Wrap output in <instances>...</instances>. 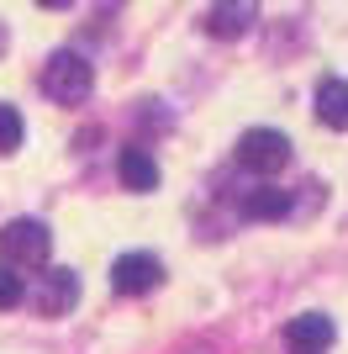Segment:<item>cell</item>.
Returning <instances> with one entry per match:
<instances>
[{
	"instance_id": "cell-1",
	"label": "cell",
	"mask_w": 348,
	"mask_h": 354,
	"mask_svg": "<svg viewBox=\"0 0 348 354\" xmlns=\"http://www.w3.org/2000/svg\"><path fill=\"white\" fill-rule=\"evenodd\" d=\"M95 90V69H90L85 53H74V48H58L53 59L43 64V95L58 106H79Z\"/></svg>"
},
{
	"instance_id": "cell-2",
	"label": "cell",
	"mask_w": 348,
	"mask_h": 354,
	"mask_svg": "<svg viewBox=\"0 0 348 354\" xmlns=\"http://www.w3.org/2000/svg\"><path fill=\"white\" fill-rule=\"evenodd\" d=\"M0 254H6V265H16V270H37V265H48V254H53L48 222H37V217H16V222H6V233H0Z\"/></svg>"
},
{
	"instance_id": "cell-3",
	"label": "cell",
	"mask_w": 348,
	"mask_h": 354,
	"mask_svg": "<svg viewBox=\"0 0 348 354\" xmlns=\"http://www.w3.org/2000/svg\"><path fill=\"white\" fill-rule=\"evenodd\" d=\"M238 164L253 169V175H280L290 164V138L275 133V127H248L238 138Z\"/></svg>"
},
{
	"instance_id": "cell-4",
	"label": "cell",
	"mask_w": 348,
	"mask_h": 354,
	"mask_svg": "<svg viewBox=\"0 0 348 354\" xmlns=\"http://www.w3.org/2000/svg\"><path fill=\"white\" fill-rule=\"evenodd\" d=\"M74 301H79V275L74 270H43L37 275V291H32V307L43 312V317H64V312H74Z\"/></svg>"
},
{
	"instance_id": "cell-5",
	"label": "cell",
	"mask_w": 348,
	"mask_h": 354,
	"mask_svg": "<svg viewBox=\"0 0 348 354\" xmlns=\"http://www.w3.org/2000/svg\"><path fill=\"white\" fill-rule=\"evenodd\" d=\"M159 275H164V265L153 259V254H122V259L111 265L116 296H143V291H153V286H159Z\"/></svg>"
},
{
	"instance_id": "cell-6",
	"label": "cell",
	"mask_w": 348,
	"mask_h": 354,
	"mask_svg": "<svg viewBox=\"0 0 348 354\" xmlns=\"http://www.w3.org/2000/svg\"><path fill=\"white\" fill-rule=\"evenodd\" d=\"M333 344V317L327 312H301L285 323V349L290 354H322Z\"/></svg>"
},
{
	"instance_id": "cell-7",
	"label": "cell",
	"mask_w": 348,
	"mask_h": 354,
	"mask_svg": "<svg viewBox=\"0 0 348 354\" xmlns=\"http://www.w3.org/2000/svg\"><path fill=\"white\" fill-rule=\"evenodd\" d=\"M253 16H259V0H211V11H206V32L232 43V37H243L253 27Z\"/></svg>"
},
{
	"instance_id": "cell-8",
	"label": "cell",
	"mask_w": 348,
	"mask_h": 354,
	"mask_svg": "<svg viewBox=\"0 0 348 354\" xmlns=\"http://www.w3.org/2000/svg\"><path fill=\"white\" fill-rule=\"evenodd\" d=\"M238 212H243L248 222H285L290 212H296V201H290V191H280V185H248V191L238 196Z\"/></svg>"
},
{
	"instance_id": "cell-9",
	"label": "cell",
	"mask_w": 348,
	"mask_h": 354,
	"mask_svg": "<svg viewBox=\"0 0 348 354\" xmlns=\"http://www.w3.org/2000/svg\"><path fill=\"white\" fill-rule=\"evenodd\" d=\"M116 175H122V185H127V191L143 196V191H153V185H159V159H153L148 148L127 143L122 153H116Z\"/></svg>"
},
{
	"instance_id": "cell-10",
	"label": "cell",
	"mask_w": 348,
	"mask_h": 354,
	"mask_svg": "<svg viewBox=\"0 0 348 354\" xmlns=\"http://www.w3.org/2000/svg\"><path fill=\"white\" fill-rule=\"evenodd\" d=\"M317 117L338 133H348V80H322L317 85Z\"/></svg>"
},
{
	"instance_id": "cell-11",
	"label": "cell",
	"mask_w": 348,
	"mask_h": 354,
	"mask_svg": "<svg viewBox=\"0 0 348 354\" xmlns=\"http://www.w3.org/2000/svg\"><path fill=\"white\" fill-rule=\"evenodd\" d=\"M21 138H27L21 111H16L11 101H0V153H16V148H21Z\"/></svg>"
},
{
	"instance_id": "cell-12",
	"label": "cell",
	"mask_w": 348,
	"mask_h": 354,
	"mask_svg": "<svg viewBox=\"0 0 348 354\" xmlns=\"http://www.w3.org/2000/svg\"><path fill=\"white\" fill-rule=\"evenodd\" d=\"M27 301V281L16 275V265H0V312H11Z\"/></svg>"
},
{
	"instance_id": "cell-13",
	"label": "cell",
	"mask_w": 348,
	"mask_h": 354,
	"mask_svg": "<svg viewBox=\"0 0 348 354\" xmlns=\"http://www.w3.org/2000/svg\"><path fill=\"white\" fill-rule=\"evenodd\" d=\"M37 6H53V11H64V6H74V0H37Z\"/></svg>"
},
{
	"instance_id": "cell-14",
	"label": "cell",
	"mask_w": 348,
	"mask_h": 354,
	"mask_svg": "<svg viewBox=\"0 0 348 354\" xmlns=\"http://www.w3.org/2000/svg\"><path fill=\"white\" fill-rule=\"evenodd\" d=\"M0 53H6V27H0Z\"/></svg>"
}]
</instances>
